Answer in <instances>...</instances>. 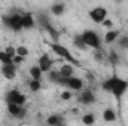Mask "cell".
Wrapping results in <instances>:
<instances>
[{
  "label": "cell",
  "instance_id": "1",
  "mask_svg": "<svg viewBox=\"0 0 128 126\" xmlns=\"http://www.w3.org/2000/svg\"><path fill=\"white\" fill-rule=\"evenodd\" d=\"M101 88H103V91H106V92H109V94H112L115 96V99L118 102V107H119L118 114H121V101H122L125 92L128 91V82L125 79H121L119 76L113 74L112 77L106 79L101 83Z\"/></svg>",
  "mask_w": 128,
  "mask_h": 126
},
{
  "label": "cell",
  "instance_id": "2",
  "mask_svg": "<svg viewBox=\"0 0 128 126\" xmlns=\"http://www.w3.org/2000/svg\"><path fill=\"white\" fill-rule=\"evenodd\" d=\"M51 49L54 51L55 55H58L60 58H63L64 61L73 64V65H76V67H80V63L76 60V57L72 55V52H70L64 45H60L58 42H54V43H51Z\"/></svg>",
  "mask_w": 128,
  "mask_h": 126
},
{
  "label": "cell",
  "instance_id": "3",
  "mask_svg": "<svg viewBox=\"0 0 128 126\" xmlns=\"http://www.w3.org/2000/svg\"><path fill=\"white\" fill-rule=\"evenodd\" d=\"M82 37H84V42H85L86 48H91V49H96V51H98L101 48V39L94 30H85L82 33Z\"/></svg>",
  "mask_w": 128,
  "mask_h": 126
},
{
  "label": "cell",
  "instance_id": "4",
  "mask_svg": "<svg viewBox=\"0 0 128 126\" xmlns=\"http://www.w3.org/2000/svg\"><path fill=\"white\" fill-rule=\"evenodd\" d=\"M3 24L8 28H10L12 31H21L22 30V15L12 13L8 16H3Z\"/></svg>",
  "mask_w": 128,
  "mask_h": 126
},
{
  "label": "cell",
  "instance_id": "5",
  "mask_svg": "<svg viewBox=\"0 0 128 126\" xmlns=\"http://www.w3.org/2000/svg\"><path fill=\"white\" fill-rule=\"evenodd\" d=\"M39 24H40V27L43 28V30H46L48 31V34L52 37V40L54 42H58V33H57V30L51 25V21H49V16L48 15H45V13H40L39 15Z\"/></svg>",
  "mask_w": 128,
  "mask_h": 126
},
{
  "label": "cell",
  "instance_id": "6",
  "mask_svg": "<svg viewBox=\"0 0 128 126\" xmlns=\"http://www.w3.org/2000/svg\"><path fill=\"white\" fill-rule=\"evenodd\" d=\"M4 99H6V104H9V102H14V104L26 105V102H27V98H26V95L21 94L18 89H10V91L6 94Z\"/></svg>",
  "mask_w": 128,
  "mask_h": 126
},
{
  "label": "cell",
  "instance_id": "7",
  "mask_svg": "<svg viewBox=\"0 0 128 126\" xmlns=\"http://www.w3.org/2000/svg\"><path fill=\"white\" fill-rule=\"evenodd\" d=\"M90 18H91L92 22L101 24V22L107 18V9L103 7V6H97V7H94V9L90 10Z\"/></svg>",
  "mask_w": 128,
  "mask_h": 126
},
{
  "label": "cell",
  "instance_id": "8",
  "mask_svg": "<svg viewBox=\"0 0 128 126\" xmlns=\"http://www.w3.org/2000/svg\"><path fill=\"white\" fill-rule=\"evenodd\" d=\"M6 107H8V113H9L12 117H15V119H22V117H26L27 110H26L24 105L9 102V104H6Z\"/></svg>",
  "mask_w": 128,
  "mask_h": 126
},
{
  "label": "cell",
  "instance_id": "9",
  "mask_svg": "<svg viewBox=\"0 0 128 126\" xmlns=\"http://www.w3.org/2000/svg\"><path fill=\"white\" fill-rule=\"evenodd\" d=\"M0 71H2V74H3L4 79H8V80H14L15 76H16V64L15 63L2 64Z\"/></svg>",
  "mask_w": 128,
  "mask_h": 126
},
{
  "label": "cell",
  "instance_id": "10",
  "mask_svg": "<svg viewBox=\"0 0 128 126\" xmlns=\"http://www.w3.org/2000/svg\"><path fill=\"white\" fill-rule=\"evenodd\" d=\"M67 89L70 91H82L84 89V80L79 79V77H74V76H68L66 79V86Z\"/></svg>",
  "mask_w": 128,
  "mask_h": 126
},
{
  "label": "cell",
  "instance_id": "11",
  "mask_svg": "<svg viewBox=\"0 0 128 126\" xmlns=\"http://www.w3.org/2000/svg\"><path fill=\"white\" fill-rule=\"evenodd\" d=\"M78 99H79V102L84 104V105H91V104L96 102V94H94L91 89H84V91H80Z\"/></svg>",
  "mask_w": 128,
  "mask_h": 126
},
{
  "label": "cell",
  "instance_id": "12",
  "mask_svg": "<svg viewBox=\"0 0 128 126\" xmlns=\"http://www.w3.org/2000/svg\"><path fill=\"white\" fill-rule=\"evenodd\" d=\"M37 65L40 67V70H42L43 73H48V71H51V68H52V65H54V60H52L48 54H43V55H40V58L37 60Z\"/></svg>",
  "mask_w": 128,
  "mask_h": 126
},
{
  "label": "cell",
  "instance_id": "13",
  "mask_svg": "<svg viewBox=\"0 0 128 126\" xmlns=\"http://www.w3.org/2000/svg\"><path fill=\"white\" fill-rule=\"evenodd\" d=\"M36 24V19L33 16V13H24L22 15V30H32Z\"/></svg>",
  "mask_w": 128,
  "mask_h": 126
},
{
  "label": "cell",
  "instance_id": "14",
  "mask_svg": "<svg viewBox=\"0 0 128 126\" xmlns=\"http://www.w3.org/2000/svg\"><path fill=\"white\" fill-rule=\"evenodd\" d=\"M119 36H121L119 30H113V28H110L109 31H106V34H104V42H106L107 45H112V43H115V42L118 40Z\"/></svg>",
  "mask_w": 128,
  "mask_h": 126
},
{
  "label": "cell",
  "instance_id": "15",
  "mask_svg": "<svg viewBox=\"0 0 128 126\" xmlns=\"http://www.w3.org/2000/svg\"><path fill=\"white\" fill-rule=\"evenodd\" d=\"M118 119V113L113 110V108H106L104 111H103V120L104 122H115Z\"/></svg>",
  "mask_w": 128,
  "mask_h": 126
},
{
  "label": "cell",
  "instance_id": "16",
  "mask_svg": "<svg viewBox=\"0 0 128 126\" xmlns=\"http://www.w3.org/2000/svg\"><path fill=\"white\" fill-rule=\"evenodd\" d=\"M28 74L32 79H36V80H42V76H43V71L40 70L39 65H32L30 70H28Z\"/></svg>",
  "mask_w": 128,
  "mask_h": 126
},
{
  "label": "cell",
  "instance_id": "17",
  "mask_svg": "<svg viewBox=\"0 0 128 126\" xmlns=\"http://www.w3.org/2000/svg\"><path fill=\"white\" fill-rule=\"evenodd\" d=\"M51 12L55 16H61V15H64V12H66V4L64 3H54L52 7H51Z\"/></svg>",
  "mask_w": 128,
  "mask_h": 126
},
{
  "label": "cell",
  "instance_id": "18",
  "mask_svg": "<svg viewBox=\"0 0 128 126\" xmlns=\"http://www.w3.org/2000/svg\"><path fill=\"white\" fill-rule=\"evenodd\" d=\"M46 123L51 126H58L64 123V119L60 116V114H51L48 119H46Z\"/></svg>",
  "mask_w": 128,
  "mask_h": 126
},
{
  "label": "cell",
  "instance_id": "19",
  "mask_svg": "<svg viewBox=\"0 0 128 126\" xmlns=\"http://www.w3.org/2000/svg\"><path fill=\"white\" fill-rule=\"evenodd\" d=\"M73 64H70V63H67V64H64L63 67L58 70L60 71V74L61 76H66V77H68V76H73V73H74V70H73Z\"/></svg>",
  "mask_w": 128,
  "mask_h": 126
},
{
  "label": "cell",
  "instance_id": "20",
  "mask_svg": "<svg viewBox=\"0 0 128 126\" xmlns=\"http://www.w3.org/2000/svg\"><path fill=\"white\" fill-rule=\"evenodd\" d=\"M73 45H74L78 49H80V51H85V49H86V45H85V42H84L82 34H76V36L73 37Z\"/></svg>",
  "mask_w": 128,
  "mask_h": 126
},
{
  "label": "cell",
  "instance_id": "21",
  "mask_svg": "<svg viewBox=\"0 0 128 126\" xmlns=\"http://www.w3.org/2000/svg\"><path fill=\"white\" fill-rule=\"evenodd\" d=\"M28 88L32 92H39L42 89V80H36V79H32L28 82Z\"/></svg>",
  "mask_w": 128,
  "mask_h": 126
},
{
  "label": "cell",
  "instance_id": "22",
  "mask_svg": "<svg viewBox=\"0 0 128 126\" xmlns=\"http://www.w3.org/2000/svg\"><path fill=\"white\" fill-rule=\"evenodd\" d=\"M48 74H49V80H51V82L60 85V80H61V77H63V76L60 74V71H48Z\"/></svg>",
  "mask_w": 128,
  "mask_h": 126
},
{
  "label": "cell",
  "instance_id": "23",
  "mask_svg": "<svg viewBox=\"0 0 128 126\" xmlns=\"http://www.w3.org/2000/svg\"><path fill=\"white\" fill-rule=\"evenodd\" d=\"M14 57H10L6 51H0V63L2 64H8V63H14L12 61Z\"/></svg>",
  "mask_w": 128,
  "mask_h": 126
},
{
  "label": "cell",
  "instance_id": "24",
  "mask_svg": "<svg viewBox=\"0 0 128 126\" xmlns=\"http://www.w3.org/2000/svg\"><path fill=\"white\" fill-rule=\"evenodd\" d=\"M82 123H85V125H94V123H96V116H94L92 113L84 114V117H82Z\"/></svg>",
  "mask_w": 128,
  "mask_h": 126
},
{
  "label": "cell",
  "instance_id": "25",
  "mask_svg": "<svg viewBox=\"0 0 128 126\" xmlns=\"http://www.w3.org/2000/svg\"><path fill=\"white\" fill-rule=\"evenodd\" d=\"M107 60H109V63L112 64V65H118L119 63V55L116 54V52H109V55H107Z\"/></svg>",
  "mask_w": 128,
  "mask_h": 126
},
{
  "label": "cell",
  "instance_id": "26",
  "mask_svg": "<svg viewBox=\"0 0 128 126\" xmlns=\"http://www.w3.org/2000/svg\"><path fill=\"white\" fill-rule=\"evenodd\" d=\"M116 42L121 49H128V36H119Z\"/></svg>",
  "mask_w": 128,
  "mask_h": 126
},
{
  "label": "cell",
  "instance_id": "27",
  "mask_svg": "<svg viewBox=\"0 0 128 126\" xmlns=\"http://www.w3.org/2000/svg\"><path fill=\"white\" fill-rule=\"evenodd\" d=\"M15 51H16V55H20V57H28V48H26V46H16L15 48Z\"/></svg>",
  "mask_w": 128,
  "mask_h": 126
},
{
  "label": "cell",
  "instance_id": "28",
  "mask_svg": "<svg viewBox=\"0 0 128 126\" xmlns=\"http://www.w3.org/2000/svg\"><path fill=\"white\" fill-rule=\"evenodd\" d=\"M61 99H63V101L72 99V92H70V91H63V92H61Z\"/></svg>",
  "mask_w": 128,
  "mask_h": 126
},
{
  "label": "cell",
  "instance_id": "29",
  "mask_svg": "<svg viewBox=\"0 0 128 126\" xmlns=\"http://www.w3.org/2000/svg\"><path fill=\"white\" fill-rule=\"evenodd\" d=\"M12 61H14V63L16 64V65H18V64H21L22 61H24V57H20V55H15Z\"/></svg>",
  "mask_w": 128,
  "mask_h": 126
},
{
  "label": "cell",
  "instance_id": "30",
  "mask_svg": "<svg viewBox=\"0 0 128 126\" xmlns=\"http://www.w3.org/2000/svg\"><path fill=\"white\" fill-rule=\"evenodd\" d=\"M101 24H103L104 27H107V28H112V27H113V22H112L110 19H107V18H106V19H104V21H103Z\"/></svg>",
  "mask_w": 128,
  "mask_h": 126
},
{
  "label": "cell",
  "instance_id": "31",
  "mask_svg": "<svg viewBox=\"0 0 128 126\" xmlns=\"http://www.w3.org/2000/svg\"><path fill=\"white\" fill-rule=\"evenodd\" d=\"M103 58H104V57H103L101 52H96V54H94V60H96V61H103Z\"/></svg>",
  "mask_w": 128,
  "mask_h": 126
}]
</instances>
